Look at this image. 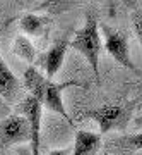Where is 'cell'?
<instances>
[{
	"label": "cell",
	"mask_w": 142,
	"mask_h": 155,
	"mask_svg": "<svg viewBox=\"0 0 142 155\" xmlns=\"http://www.w3.org/2000/svg\"><path fill=\"white\" fill-rule=\"evenodd\" d=\"M24 86L29 90V95L38 100L41 107H46L48 110L60 114L63 119H67L69 122L70 117L65 110L63 105V98H62V91L69 86H81V83L77 81H69V83H53L51 79H48L46 76H43L36 67L29 66L24 71Z\"/></svg>",
	"instance_id": "obj_1"
},
{
	"label": "cell",
	"mask_w": 142,
	"mask_h": 155,
	"mask_svg": "<svg viewBox=\"0 0 142 155\" xmlns=\"http://www.w3.org/2000/svg\"><path fill=\"white\" fill-rule=\"evenodd\" d=\"M79 54L86 57L96 76H99V55H101V36H99V21L93 12L86 14V22L69 43Z\"/></svg>",
	"instance_id": "obj_2"
},
{
	"label": "cell",
	"mask_w": 142,
	"mask_h": 155,
	"mask_svg": "<svg viewBox=\"0 0 142 155\" xmlns=\"http://www.w3.org/2000/svg\"><path fill=\"white\" fill-rule=\"evenodd\" d=\"M101 31H103V36H104V48L111 55V59H115L116 64L123 66L125 69L139 74V69L135 67V64H134V61L130 57L128 36L123 31L111 28L108 24H101Z\"/></svg>",
	"instance_id": "obj_3"
},
{
	"label": "cell",
	"mask_w": 142,
	"mask_h": 155,
	"mask_svg": "<svg viewBox=\"0 0 142 155\" xmlns=\"http://www.w3.org/2000/svg\"><path fill=\"white\" fill-rule=\"evenodd\" d=\"M86 117L93 119L99 127V133L106 134L113 129H123L130 119V109L125 105H116V104H108V105L98 107L93 110L86 112Z\"/></svg>",
	"instance_id": "obj_4"
},
{
	"label": "cell",
	"mask_w": 142,
	"mask_h": 155,
	"mask_svg": "<svg viewBox=\"0 0 142 155\" xmlns=\"http://www.w3.org/2000/svg\"><path fill=\"white\" fill-rule=\"evenodd\" d=\"M31 141L29 122L22 114H12L0 126V143L4 147Z\"/></svg>",
	"instance_id": "obj_5"
},
{
	"label": "cell",
	"mask_w": 142,
	"mask_h": 155,
	"mask_svg": "<svg viewBox=\"0 0 142 155\" xmlns=\"http://www.w3.org/2000/svg\"><path fill=\"white\" fill-rule=\"evenodd\" d=\"M41 112L43 107L38 100L27 95L22 100L21 114L29 122V131H31V155H39V136H41Z\"/></svg>",
	"instance_id": "obj_6"
},
{
	"label": "cell",
	"mask_w": 142,
	"mask_h": 155,
	"mask_svg": "<svg viewBox=\"0 0 142 155\" xmlns=\"http://www.w3.org/2000/svg\"><path fill=\"white\" fill-rule=\"evenodd\" d=\"M67 48H69V41L67 40H58V41H55L43 55L38 59L39 66L45 69L48 79H51L58 72V69L62 67L63 59H65V54H67Z\"/></svg>",
	"instance_id": "obj_7"
},
{
	"label": "cell",
	"mask_w": 142,
	"mask_h": 155,
	"mask_svg": "<svg viewBox=\"0 0 142 155\" xmlns=\"http://www.w3.org/2000/svg\"><path fill=\"white\" fill-rule=\"evenodd\" d=\"M19 90H21L19 79L14 76V72L9 69V66L0 55V97L7 102H12L17 98Z\"/></svg>",
	"instance_id": "obj_8"
},
{
	"label": "cell",
	"mask_w": 142,
	"mask_h": 155,
	"mask_svg": "<svg viewBox=\"0 0 142 155\" xmlns=\"http://www.w3.org/2000/svg\"><path fill=\"white\" fill-rule=\"evenodd\" d=\"M101 145V136L89 131H77L76 143L70 155H96Z\"/></svg>",
	"instance_id": "obj_9"
},
{
	"label": "cell",
	"mask_w": 142,
	"mask_h": 155,
	"mask_svg": "<svg viewBox=\"0 0 142 155\" xmlns=\"http://www.w3.org/2000/svg\"><path fill=\"white\" fill-rule=\"evenodd\" d=\"M50 21L46 17L36 16V14H24L19 21V28L22 33L29 35V36H43L45 31L48 29Z\"/></svg>",
	"instance_id": "obj_10"
},
{
	"label": "cell",
	"mask_w": 142,
	"mask_h": 155,
	"mask_svg": "<svg viewBox=\"0 0 142 155\" xmlns=\"http://www.w3.org/2000/svg\"><path fill=\"white\" fill-rule=\"evenodd\" d=\"M12 52L17 57H21L22 61H26L27 64H33L34 59H36V48L31 43V40L27 38V36H24V35H19V36L14 38V41H12Z\"/></svg>",
	"instance_id": "obj_11"
},
{
	"label": "cell",
	"mask_w": 142,
	"mask_h": 155,
	"mask_svg": "<svg viewBox=\"0 0 142 155\" xmlns=\"http://www.w3.org/2000/svg\"><path fill=\"white\" fill-rule=\"evenodd\" d=\"M76 5L74 2H45L38 7V11H46L51 14H60V12L70 11L72 7Z\"/></svg>",
	"instance_id": "obj_12"
},
{
	"label": "cell",
	"mask_w": 142,
	"mask_h": 155,
	"mask_svg": "<svg viewBox=\"0 0 142 155\" xmlns=\"http://www.w3.org/2000/svg\"><path fill=\"white\" fill-rule=\"evenodd\" d=\"M132 26H134V33L142 47V7H137L132 12Z\"/></svg>",
	"instance_id": "obj_13"
},
{
	"label": "cell",
	"mask_w": 142,
	"mask_h": 155,
	"mask_svg": "<svg viewBox=\"0 0 142 155\" xmlns=\"http://www.w3.org/2000/svg\"><path fill=\"white\" fill-rule=\"evenodd\" d=\"M125 145H127V148L142 150V131L137 133V134H132L128 138H125Z\"/></svg>",
	"instance_id": "obj_14"
},
{
	"label": "cell",
	"mask_w": 142,
	"mask_h": 155,
	"mask_svg": "<svg viewBox=\"0 0 142 155\" xmlns=\"http://www.w3.org/2000/svg\"><path fill=\"white\" fill-rule=\"evenodd\" d=\"M72 150L70 148H63V150H53V152H50L48 155H70Z\"/></svg>",
	"instance_id": "obj_15"
},
{
	"label": "cell",
	"mask_w": 142,
	"mask_h": 155,
	"mask_svg": "<svg viewBox=\"0 0 142 155\" xmlns=\"http://www.w3.org/2000/svg\"><path fill=\"white\" fill-rule=\"evenodd\" d=\"M134 124H135V127H142V116L137 117L135 121H134Z\"/></svg>",
	"instance_id": "obj_16"
},
{
	"label": "cell",
	"mask_w": 142,
	"mask_h": 155,
	"mask_svg": "<svg viewBox=\"0 0 142 155\" xmlns=\"http://www.w3.org/2000/svg\"><path fill=\"white\" fill-rule=\"evenodd\" d=\"M19 155H31V152H29L27 148H21L19 150Z\"/></svg>",
	"instance_id": "obj_17"
},
{
	"label": "cell",
	"mask_w": 142,
	"mask_h": 155,
	"mask_svg": "<svg viewBox=\"0 0 142 155\" xmlns=\"http://www.w3.org/2000/svg\"><path fill=\"white\" fill-rule=\"evenodd\" d=\"M140 155H142V153H140Z\"/></svg>",
	"instance_id": "obj_18"
}]
</instances>
